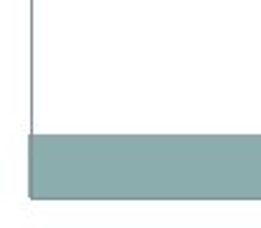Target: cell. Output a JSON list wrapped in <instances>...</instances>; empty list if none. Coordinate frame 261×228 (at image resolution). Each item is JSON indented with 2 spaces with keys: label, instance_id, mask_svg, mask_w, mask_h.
<instances>
[]
</instances>
